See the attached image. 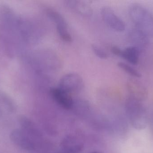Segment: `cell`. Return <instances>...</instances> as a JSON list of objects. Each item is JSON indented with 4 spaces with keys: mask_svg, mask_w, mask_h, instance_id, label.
<instances>
[{
    "mask_svg": "<svg viewBox=\"0 0 153 153\" xmlns=\"http://www.w3.org/2000/svg\"><path fill=\"white\" fill-rule=\"evenodd\" d=\"M129 15L136 26L147 37H153V15L146 8L139 4L132 5Z\"/></svg>",
    "mask_w": 153,
    "mask_h": 153,
    "instance_id": "6da1fadb",
    "label": "cell"
},
{
    "mask_svg": "<svg viewBox=\"0 0 153 153\" xmlns=\"http://www.w3.org/2000/svg\"><path fill=\"white\" fill-rule=\"evenodd\" d=\"M126 109L130 123L134 128L137 130L146 128L148 119L142 102L129 97L126 102Z\"/></svg>",
    "mask_w": 153,
    "mask_h": 153,
    "instance_id": "7a4b0ae2",
    "label": "cell"
},
{
    "mask_svg": "<svg viewBox=\"0 0 153 153\" xmlns=\"http://www.w3.org/2000/svg\"><path fill=\"white\" fill-rule=\"evenodd\" d=\"M46 13L48 17L55 24L57 33L60 38L64 42H71L72 37L68 29L67 22L62 15L57 11L51 8H47Z\"/></svg>",
    "mask_w": 153,
    "mask_h": 153,
    "instance_id": "3957f363",
    "label": "cell"
},
{
    "mask_svg": "<svg viewBox=\"0 0 153 153\" xmlns=\"http://www.w3.org/2000/svg\"><path fill=\"white\" fill-rule=\"evenodd\" d=\"M83 81L81 76L76 73H69L62 76L58 87L68 93L78 91L83 87Z\"/></svg>",
    "mask_w": 153,
    "mask_h": 153,
    "instance_id": "277c9868",
    "label": "cell"
},
{
    "mask_svg": "<svg viewBox=\"0 0 153 153\" xmlns=\"http://www.w3.org/2000/svg\"><path fill=\"white\" fill-rule=\"evenodd\" d=\"M101 15L105 24L113 30L122 32L126 29L124 22L110 7L105 6L102 8Z\"/></svg>",
    "mask_w": 153,
    "mask_h": 153,
    "instance_id": "5b68a950",
    "label": "cell"
},
{
    "mask_svg": "<svg viewBox=\"0 0 153 153\" xmlns=\"http://www.w3.org/2000/svg\"><path fill=\"white\" fill-rule=\"evenodd\" d=\"M10 139L16 145L24 150L32 151L35 148V143L22 129H13L10 134Z\"/></svg>",
    "mask_w": 153,
    "mask_h": 153,
    "instance_id": "8992f818",
    "label": "cell"
},
{
    "mask_svg": "<svg viewBox=\"0 0 153 153\" xmlns=\"http://www.w3.org/2000/svg\"><path fill=\"white\" fill-rule=\"evenodd\" d=\"M127 88L130 97L143 102L148 96V90L139 81L134 79L129 80L127 83Z\"/></svg>",
    "mask_w": 153,
    "mask_h": 153,
    "instance_id": "52a82bcc",
    "label": "cell"
},
{
    "mask_svg": "<svg viewBox=\"0 0 153 153\" xmlns=\"http://www.w3.org/2000/svg\"><path fill=\"white\" fill-rule=\"evenodd\" d=\"M50 94L53 99L62 107L70 109L73 106V100L69 93L59 87L51 89Z\"/></svg>",
    "mask_w": 153,
    "mask_h": 153,
    "instance_id": "ba28073f",
    "label": "cell"
},
{
    "mask_svg": "<svg viewBox=\"0 0 153 153\" xmlns=\"http://www.w3.org/2000/svg\"><path fill=\"white\" fill-rule=\"evenodd\" d=\"M128 39L133 46L140 51L148 45V37L137 28L131 30L128 34Z\"/></svg>",
    "mask_w": 153,
    "mask_h": 153,
    "instance_id": "9c48e42d",
    "label": "cell"
},
{
    "mask_svg": "<svg viewBox=\"0 0 153 153\" xmlns=\"http://www.w3.org/2000/svg\"><path fill=\"white\" fill-rule=\"evenodd\" d=\"M65 4L69 9L85 17H90L92 14V9L86 2L81 1H65Z\"/></svg>",
    "mask_w": 153,
    "mask_h": 153,
    "instance_id": "30bf717a",
    "label": "cell"
},
{
    "mask_svg": "<svg viewBox=\"0 0 153 153\" xmlns=\"http://www.w3.org/2000/svg\"><path fill=\"white\" fill-rule=\"evenodd\" d=\"M18 122L22 129L29 136L37 137L39 136V133L31 120L23 115L18 117Z\"/></svg>",
    "mask_w": 153,
    "mask_h": 153,
    "instance_id": "8fae6325",
    "label": "cell"
},
{
    "mask_svg": "<svg viewBox=\"0 0 153 153\" xmlns=\"http://www.w3.org/2000/svg\"><path fill=\"white\" fill-rule=\"evenodd\" d=\"M140 51L134 47L126 48L121 51L120 57L124 58L132 64H137Z\"/></svg>",
    "mask_w": 153,
    "mask_h": 153,
    "instance_id": "7c38bea8",
    "label": "cell"
},
{
    "mask_svg": "<svg viewBox=\"0 0 153 153\" xmlns=\"http://www.w3.org/2000/svg\"><path fill=\"white\" fill-rule=\"evenodd\" d=\"M0 102L9 112L12 113L16 112L17 106L13 101L8 95L3 93L0 92Z\"/></svg>",
    "mask_w": 153,
    "mask_h": 153,
    "instance_id": "4fadbf2b",
    "label": "cell"
},
{
    "mask_svg": "<svg viewBox=\"0 0 153 153\" xmlns=\"http://www.w3.org/2000/svg\"><path fill=\"white\" fill-rule=\"evenodd\" d=\"M117 65L120 68H121L127 73L134 76V77L139 78L142 76L141 74L137 70H136L127 64L122 63V62H120L117 64Z\"/></svg>",
    "mask_w": 153,
    "mask_h": 153,
    "instance_id": "5bb4252c",
    "label": "cell"
},
{
    "mask_svg": "<svg viewBox=\"0 0 153 153\" xmlns=\"http://www.w3.org/2000/svg\"><path fill=\"white\" fill-rule=\"evenodd\" d=\"M91 48L93 52L97 57L101 59H106L108 57L106 51L98 45L95 44L92 45Z\"/></svg>",
    "mask_w": 153,
    "mask_h": 153,
    "instance_id": "9a60e30c",
    "label": "cell"
},
{
    "mask_svg": "<svg viewBox=\"0 0 153 153\" xmlns=\"http://www.w3.org/2000/svg\"><path fill=\"white\" fill-rule=\"evenodd\" d=\"M90 153H102L100 152H91Z\"/></svg>",
    "mask_w": 153,
    "mask_h": 153,
    "instance_id": "2e32d148",
    "label": "cell"
},
{
    "mask_svg": "<svg viewBox=\"0 0 153 153\" xmlns=\"http://www.w3.org/2000/svg\"><path fill=\"white\" fill-rule=\"evenodd\" d=\"M0 113H1V111H0Z\"/></svg>",
    "mask_w": 153,
    "mask_h": 153,
    "instance_id": "e0dca14e",
    "label": "cell"
}]
</instances>
